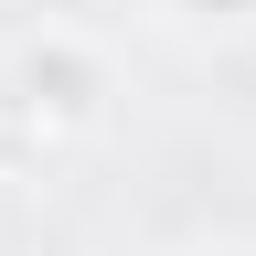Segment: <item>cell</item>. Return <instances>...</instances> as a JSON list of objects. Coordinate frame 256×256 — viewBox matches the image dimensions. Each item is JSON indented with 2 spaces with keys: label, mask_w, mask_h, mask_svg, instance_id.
Masks as SVG:
<instances>
[{
  "label": "cell",
  "mask_w": 256,
  "mask_h": 256,
  "mask_svg": "<svg viewBox=\"0 0 256 256\" xmlns=\"http://www.w3.org/2000/svg\"><path fill=\"white\" fill-rule=\"evenodd\" d=\"M214 256H256V246H214Z\"/></svg>",
  "instance_id": "obj_4"
},
{
  "label": "cell",
  "mask_w": 256,
  "mask_h": 256,
  "mask_svg": "<svg viewBox=\"0 0 256 256\" xmlns=\"http://www.w3.org/2000/svg\"><path fill=\"white\" fill-rule=\"evenodd\" d=\"M160 22L192 32V43H246V32H256V0H160Z\"/></svg>",
  "instance_id": "obj_3"
},
{
  "label": "cell",
  "mask_w": 256,
  "mask_h": 256,
  "mask_svg": "<svg viewBox=\"0 0 256 256\" xmlns=\"http://www.w3.org/2000/svg\"><path fill=\"white\" fill-rule=\"evenodd\" d=\"M43 160H54V139H43V118H32V107H22V86L0 75V182H32Z\"/></svg>",
  "instance_id": "obj_2"
},
{
  "label": "cell",
  "mask_w": 256,
  "mask_h": 256,
  "mask_svg": "<svg viewBox=\"0 0 256 256\" xmlns=\"http://www.w3.org/2000/svg\"><path fill=\"white\" fill-rule=\"evenodd\" d=\"M0 75L22 86V107L43 118L54 150L64 139H96L107 107H118V54L96 43L86 22H32V32H11V43H0Z\"/></svg>",
  "instance_id": "obj_1"
}]
</instances>
